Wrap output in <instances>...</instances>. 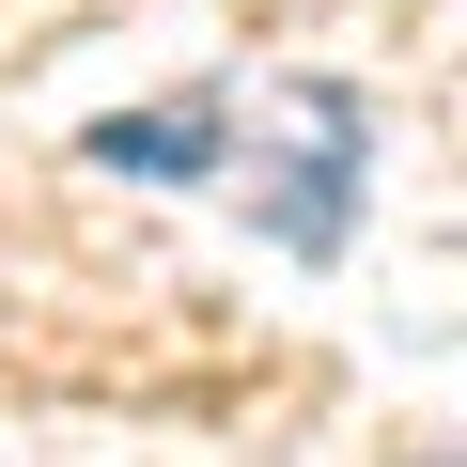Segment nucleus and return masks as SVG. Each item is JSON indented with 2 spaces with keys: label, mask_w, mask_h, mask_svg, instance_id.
I'll use <instances>...</instances> for the list:
<instances>
[{
  "label": "nucleus",
  "mask_w": 467,
  "mask_h": 467,
  "mask_svg": "<svg viewBox=\"0 0 467 467\" xmlns=\"http://www.w3.org/2000/svg\"><path fill=\"white\" fill-rule=\"evenodd\" d=\"M358 156H374V109H358L343 78H281V140L250 156V202H265V234H281L296 265L343 250V218H358Z\"/></svg>",
  "instance_id": "nucleus-1"
},
{
  "label": "nucleus",
  "mask_w": 467,
  "mask_h": 467,
  "mask_svg": "<svg viewBox=\"0 0 467 467\" xmlns=\"http://www.w3.org/2000/svg\"><path fill=\"white\" fill-rule=\"evenodd\" d=\"M94 171H140V187H187V171H218V94L109 109V125H94Z\"/></svg>",
  "instance_id": "nucleus-2"
}]
</instances>
